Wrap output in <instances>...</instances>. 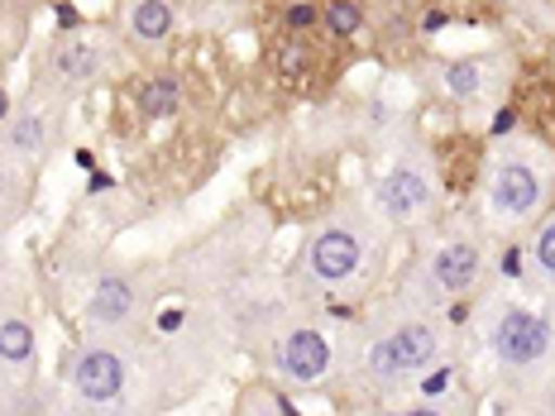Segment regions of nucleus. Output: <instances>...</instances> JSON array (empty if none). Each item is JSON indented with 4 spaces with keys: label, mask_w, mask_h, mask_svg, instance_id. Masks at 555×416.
<instances>
[{
    "label": "nucleus",
    "mask_w": 555,
    "mask_h": 416,
    "mask_svg": "<svg viewBox=\"0 0 555 416\" xmlns=\"http://www.w3.org/2000/svg\"><path fill=\"white\" fill-rule=\"evenodd\" d=\"M469 335L493 384L522 407L555 402V287L483 283L469 297Z\"/></svg>",
    "instance_id": "f03ea898"
},
{
    "label": "nucleus",
    "mask_w": 555,
    "mask_h": 416,
    "mask_svg": "<svg viewBox=\"0 0 555 416\" xmlns=\"http://www.w3.org/2000/svg\"><path fill=\"white\" fill-rule=\"evenodd\" d=\"M555 206V148L546 139L493 134L479 168V225L493 235L531 230Z\"/></svg>",
    "instance_id": "20e7f679"
},
{
    "label": "nucleus",
    "mask_w": 555,
    "mask_h": 416,
    "mask_svg": "<svg viewBox=\"0 0 555 416\" xmlns=\"http://www.w3.org/2000/svg\"><path fill=\"white\" fill-rule=\"evenodd\" d=\"M139 374H144V340L82 335V344L63 364V402L73 412H130L139 407Z\"/></svg>",
    "instance_id": "423d86ee"
},
{
    "label": "nucleus",
    "mask_w": 555,
    "mask_h": 416,
    "mask_svg": "<svg viewBox=\"0 0 555 416\" xmlns=\"http://www.w3.org/2000/svg\"><path fill=\"white\" fill-rule=\"evenodd\" d=\"M5 239V235H0ZM5 302H20V292H15V263H10V253L0 249V307Z\"/></svg>",
    "instance_id": "412c9836"
},
{
    "label": "nucleus",
    "mask_w": 555,
    "mask_h": 416,
    "mask_svg": "<svg viewBox=\"0 0 555 416\" xmlns=\"http://www.w3.org/2000/svg\"><path fill=\"white\" fill-rule=\"evenodd\" d=\"M450 360H455L450 311L422 307L392 287L388 302L345 335L335 384H345V392H354L360 402H398Z\"/></svg>",
    "instance_id": "f257e3e1"
},
{
    "label": "nucleus",
    "mask_w": 555,
    "mask_h": 416,
    "mask_svg": "<svg viewBox=\"0 0 555 416\" xmlns=\"http://www.w3.org/2000/svg\"><path fill=\"white\" fill-rule=\"evenodd\" d=\"M263 368L293 392L335 388L340 378V340L317 316H283L263 340Z\"/></svg>",
    "instance_id": "6e6552de"
},
{
    "label": "nucleus",
    "mask_w": 555,
    "mask_h": 416,
    "mask_svg": "<svg viewBox=\"0 0 555 416\" xmlns=\"http://www.w3.org/2000/svg\"><path fill=\"white\" fill-rule=\"evenodd\" d=\"M483 283H493L489 230L479 221H460V225H441L412 253L398 292L412 297V302H422V307L450 311V307L469 302Z\"/></svg>",
    "instance_id": "39448f33"
},
{
    "label": "nucleus",
    "mask_w": 555,
    "mask_h": 416,
    "mask_svg": "<svg viewBox=\"0 0 555 416\" xmlns=\"http://www.w3.org/2000/svg\"><path fill=\"white\" fill-rule=\"evenodd\" d=\"M63 101L53 96H25L0 115V154H10L15 164H25L39 172L43 158H53L57 139H63Z\"/></svg>",
    "instance_id": "f8f14e48"
},
{
    "label": "nucleus",
    "mask_w": 555,
    "mask_h": 416,
    "mask_svg": "<svg viewBox=\"0 0 555 416\" xmlns=\"http://www.w3.org/2000/svg\"><path fill=\"white\" fill-rule=\"evenodd\" d=\"M326 34H287L278 29L269 43V73L287 91H321L335 77V53L326 49Z\"/></svg>",
    "instance_id": "4468645a"
},
{
    "label": "nucleus",
    "mask_w": 555,
    "mask_h": 416,
    "mask_svg": "<svg viewBox=\"0 0 555 416\" xmlns=\"http://www.w3.org/2000/svg\"><path fill=\"white\" fill-rule=\"evenodd\" d=\"M392 230L369 206L331 211L311 235L297 245V259L287 269V283L302 297H360L378 283L388 259Z\"/></svg>",
    "instance_id": "7ed1b4c3"
},
{
    "label": "nucleus",
    "mask_w": 555,
    "mask_h": 416,
    "mask_svg": "<svg viewBox=\"0 0 555 416\" xmlns=\"http://www.w3.org/2000/svg\"><path fill=\"white\" fill-rule=\"evenodd\" d=\"M149 316H154V292L149 277L125 263H106V269L87 273L82 283V335H111V340H144Z\"/></svg>",
    "instance_id": "1a4fd4ad"
},
{
    "label": "nucleus",
    "mask_w": 555,
    "mask_h": 416,
    "mask_svg": "<svg viewBox=\"0 0 555 416\" xmlns=\"http://www.w3.org/2000/svg\"><path fill=\"white\" fill-rule=\"evenodd\" d=\"M235 412L240 416H297V402H293V388H283L269 374V378H254V384L240 388Z\"/></svg>",
    "instance_id": "a211bd4d"
},
{
    "label": "nucleus",
    "mask_w": 555,
    "mask_h": 416,
    "mask_svg": "<svg viewBox=\"0 0 555 416\" xmlns=\"http://www.w3.org/2000/svg\"><path fill=\"white\" fill-rule=\"evenodd\" d=\"M111 67V49L91 34H63L49 49L39 53V67H34V87L39 96H53L63 106H73L77 96H87L91 87H101Z\"/></svg>",
    "instance_id": "9d476101"
},
{
    "label": "nucleus",
    "mask_w": 555,
    "mask_h": 416,
    "mask_svg": "<svg viewBox=\"0 0 555 416\" xmlns=\"http://www.w3.org/2000/svg\"><path fill=\"white\" fill-rule=\"evenodd\" d=\"M317 10H321V34L335 43H345V39H354V34L369 29L364 0H317Z\"/></svg>",
    "instance_id": "6ab92c4d"
},
{
    "label": "nucleus",
    "mask_w": 555,
    "mask_h": 416,
    "mask_svg": "<svg viewBox=\"0 0 555 416\" xmlns=\"http://www.w3.org/2000/svg\"><path fill=\"white\" fill-rule=\"evenodd\" d=\"M130 96H134V110L144 115L149 125H164V120H178L182 106H188V82H182L172 67H149L134 82Z\"/></svg>",
    "instance_id": "dca6fc26"
},
{
    "label": "nucleus",
    "mask_w": 555,
    "mask_h": 416,
    "mask_svg": "<svg viewBox=\"0 0 555 416\" xmlns=\"http://www.w3.org/2000/svg\"><path fill=\"white\" fill-rule=\"evenodd\" d=\"M182 25L178 0H120V39L134 53H158L172 43V34Z\"/></svg>",
    "instance_id": "2eb2a0df"
},
{
    "label": "nucleus",
    "mask_w": 555,
    "mask_h": 416,
    "mask_svg": "<svg viewBox=\"0 0 555 416\" xmlns=\"http://www.w3.org/2000/svg\"><path fill=\"white\" fill-rule=\"evenodd\" d=\"M527 263H531V277H537L541 287H555V206L541 216V221H531Z\"/></svg>",
    "instance_id": "aec40b11"
},
{
    "label": "nucleus",
    "mask_w": 555,
    "mask_h": 416,
    "mask_svg": "<svg viewBox=\"0 0 555 416\" xmlns=\"http://www.w3.org/2000/svg\"><path fill=\"white\" fill-rule=\"evenodd\" d=\"M441 206H446V187H441V172H436V158L408 139L374 178L369 211L388 230H426L441 221Z\"/></svg>",
    "instance_id": "0eeeda50"
},
{
    "label": "nucleus",
    "mask_w": 555,
    "mask_h": 416,
    "mask_svg": "<svg viewBox=\"0 0 555 416\" xmlns=\"http://www.w3.org/2000/svg\"><path fill=\"white\" fill-rule=\"evenodd\" d=\"M39 407V326L20 302L0 307V412Z\"/></svg>",
    "instance_id": "9b49d317"
},
{
    "label": "nucleus",
    "mask_w": 555,
    "mask_h": 416,
    "mask_svg": "<svg viewBox=\"0 0 555 416\" xmlns=\"http://www.w3.org/2000/svg\"><path fill=\"white\" fill-rule=\"evenodd\" d=\"M29 202H34V168L0 154V235H10V230L25 221Z\"/></svg>",
    "instance_id": "f3484780"
},
{
    "label": "nucleus",
    "mask_w": 555,
    "mask_h": 416,
    "mask_svg": "<svg viewBox=\"0 0 555 416\" xmlns=\"http://www.w3.org/2000/svg\"><path fill=\"white\" fill-rule=\"evenodd\" d=\"M513 82V63L503 53H450L436 63V87L455 106H499Z\"/></svg>",
    "instance_id": "ddd939ff"
}]
</instances>
